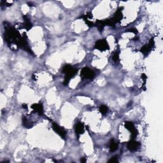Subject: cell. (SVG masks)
<instances>
[{
    "label": "cell",
    "mask_w": 163,
    "mask_h": 163,
    "mask_svg": "<svg viewBox=\"0 0 163 163\" xmlns=\"http://www.w3.org/2000/svg\"><path fill=\"white\" fill-rule=\"evenodd\" d=\"M5 40L8 45L15 44L18 47L29 52L30 54L33 55V53L29 48L27 42L26 34V35L24 34L23 36H21L19 32L16 29H15L14 27L9 26V25H5Z\"/></svg>",
    "instance_id": "1"
},
{
    "label": "cell",
    "mask_w": 163,
    "mask_h": 163,
    "mask_svg": "<svg viewBox=\"0 0 163 163\" xmlns=\"http://www.w3.org/2000/svg\"><path fill=\"white\" fill-rule=\"evenodd\" d=\"M78 70L77 68L72 67L70 64H66L62 69V73L65 75L63 84L67 86L70 80L73 78L77 73Z\"/></svg>",
    "instance_id": "2"
},
{
    "label": "cell",
    "mask_w": 163,
    "mask_h": 163,
    "mask_svg": "<svg viewBox=\"0 0 163 163\" xmlns=\"http://www.w3.org/2000/svg\"><path fill=\"white\" fill-rule=\"evenodd\" d=\"M122 9L123 7H121L118 8L117 11L114 14V17L110 18V19H106L103 21L104 22L105 26H115V25L119 23L123 18V14H122Z\"/></svg>",
    "instance_id": "3"
},
{
    "label": "cell",
    "mask_w": 163,
    "mask_h": 163,
    "mask_svg": "<svg viewBox=\"0 0 163 163\" xmlns=\"http://www.w3.org/2000/svg\"><path fill=\"white\" fill-rule=\"evenodd\" d=\"M80 75L82 78H85V79L87 80L92 79L95 76V73L94 71L88 67H84L82 69Z\"/></svg>",
    "instance_id": "4"
},
{
    "label": "cell",
    "mask_w": 163,
    "mask_h": 163,
    "mask_svg": "<svg viewBox=\"0 0 163 163\" xmlns=\"http://www.w3.org/2000/svg\"><path fill=\"white\" fill-rule=\"evenodd\" d=\"M95 48L102 52V51H107V50H109L110 47L106 39H101V40L97 41V42H96Z\"/></svg>",
    "instance_id": "5"
},
{
    "label": "cell",
    "mask_w": 163,
    "mask_h": 163,
    "mask_svg": "<svg viewBox=\"0 0 163 163\" xmlns=\"http://www.w3.org/2000/svg\"><path fill=\"white\" fill-rule=\"evenodd\" d=\"M52 129L55 132L57 133L58 135L60 136L62 138L64 139L66 136V132L63 129V128L59 126L58 124H56L55 122H52Z\"/></svg>",
    "instance_id": "6"
},
{
    "label": "cell",
    "mask_w": 163,
    "mask_h": 163,
    "mask_svg": "<svg viewBox=\"0 0 163 163\" xmlns=\"http://www.w3.org/2000/svg\"><path fill=\"white\" fill-rule=\"evenodd\" d=\"M125 127L126 128L127 130H129L131 133V136L133 138H135L138 134V131L136 129L135 126H134V124L131 122H126V123L124 124Z\"/></svg>",
    "instance_id": "7"
},
{
    "label": "cell",
    "mask_w": 163,
    "mask_h": 163,
    "mask_svg": "<svg viewBox=\"0 0 163 163\" xmlns=\"http://www.w3.org/2000/svg\"><path fill=\"white\" fill-rule=\"evenodd\" d=\"M153 46H154V40H153V38H152L149 41L148 44L144 45L143 47L141 49L140 51L141 52L143 53L144 55H147L150 52V51H151Z\"/></svg>",
    "instance_id": "8"
},
{
    "label": "cell",
    "mask_w": 163,
    "mask_h": 163,
    "mask_svg": "<svg viewBox=\"0 0 163 163\" xmlns=\"http://www.w3.org/2000/svg\"><path fill=\"white\" fill-rule=\"evenodd\" d=\"M140 143L134 140H131L127 143V149L129 150L131 152H134L140 148Z\"/></svg>",
    "instance_id": "9"
},
{
    "label": "cell",
    "mask_w": 163,
    "mask_h": 163,
    "mask_svg": "<svg viewBox=\"0 0 163 163\" xmlns=\"http://www.w3.org/2000/svg\"><path fill=\"white\" fill-rule=\"evenodd\" d=\"M31 108L33 109L37 114H38L40 115H43L44 114V110H43V105L40 103H34L31 106Z\"/></svg>",
    "instance_id": "10"
},
{
    "label": "cell",
    "mask_w": 163,
    "mask_h": 163,
    "mask_svg": "<svg viewBox=\"0 0 163 163\" xmlns=\"http://www.w3.org/2000/svg\"><path fill=\"white\" fill-rule=\"evenodd\" d=\"M75 132H76V134L78 138H79L80 134L84 133V126L83 123H82L80 122H78L76 126H75Z\"/></svg>",
    "instance_id": "11"
},
{
    "label": "cell",
    "mask_w": 163,
    "mask_h": 163,
    "mask_svg": "<svg viewBox=\"0 0 163 163\" xmlns=\"http://www.w3.org/2000/svg\"><path fill=\"white\" fill-rule=\"evenodd\" d=\"M24 23L22 24L23 26H21V28H23V29H26L27 30H29L31 27H32V24L31 23V22L29 21V19L28 18V17L26 15H24L23 16Z\"/></svg>",
    "instance_id": "12"
},
{
    "label": "cell",
    "mask_w": 163,
    "mask_h": 163,
    "mask_svg": "<svg viewBox=\"0 0 163 163\" xmlns=\"http://www.w3.org/2000/svg\"><path fill=\"white\" fill-rule=\"evenodd\" d=\"M110 151L113 152L116 151L118 149V144L114 139H112L109 142Z\"/></svg>",
    "instance_id": "13"
},
{
    "label": "cell",
    "mask_w": 163,
    "mask_h": 163,
    "mask_svg": "<svg viewBox=\"0 0 163 163\" xmlns=\"http://www.w3.org/2000/svg\"><path fill=\"white\" fill-rule=\"evenodd\" d=\"M22 121H23V124L24 127H26L27 128H31L33 127V124H31L30 122H29L27 121V119L24 117V116H23V118H22Z\"/></svg>",
    "instance_id": "14"
},
{
    "label": "cell",
    "mask_w": 163,
    "mask_h": 163,
    "mask_svg": "<svg viewBox=\"0 0 163 163\" xmlns=\"http://www.w3.org/2000/svg\"><path fill=\"white\" fill-rule=\"evenodd\" d=\"M99 112L102 115H106L108 112V108L106 105H101L99 106Z\"/></svg>",
    "instance_id": "15"
},
{
    "label": "cell",
    "mask_w": 163,
    "mask_h": 163,
    "mask_svg": "<svg viewBox=\"0 0 163 163\" xmlns=\"http://www.w3.org/2000/svg\"><path fill=\"white\" fill-rule=\"evenodd\" d=\"M113 60L115 62H118L120 60V57H119V52L116 51L114 55H113Z\"/></svg>",
    "instance_id": "16"
},
{
    "label": "cell",
    "mask_w": 163,
    "mask_h": 163,
    "mask_svg": "<svg viewBox=\"0 0 163 163\" xmlns=\"http://www.w3.org/2000/svg\"><path fill=\"white\" fill-rule=\"evenodd\" d=\"M118 158L117 156H114L112 158L110 159L108 161V162H112V163H116L118 162V160L117 159Z\"/></svg>",
    "instance_id": "17"
},
{
    "label": "cell",
    "mask_w": 163,
    "mask_h": 163,
    "mask_svg": "<svg viewBox=\"0 0 163 163\" xmlns=\"http://www.w3.org/2000/svg\"><path fill=\"white\" fill-rule=\"evenodd\" d=\"M127 31H129V32H133V33H135V34L138 33V31L135 29H128Z\"/></svg>",
    "instance_id": "18"
},
{
    "label": "cell",
    "mask_w": 163,
    "mask_h": 163,
    "mask_svg": "<svg viewBox=\"0 0 163 163\" xmlns=\"http://www.w3.org/2000/svg\"><path fill=\"white\" fill-rule=\"evenodd\" d=\"M80 161H81L82 162H86V159L84 158H82L81 160H80Z\"/></svg>",
    "instance_id": "19"
},
{
    "label": "cell",
    "mask_w": 163,
    "mask_h": 163,
    "mask_svg": "<svg viewBox=\"0 0 163 163\" xmlns=\"http://www.w3.org/2000/svg\"><path fill=\"white\" fill-rule=\"evenodd\" d=\"M23 107L25 109H27V105L26 104H23Z\"/></svg>",
    "instance_id": "20"
}]
</instances>
